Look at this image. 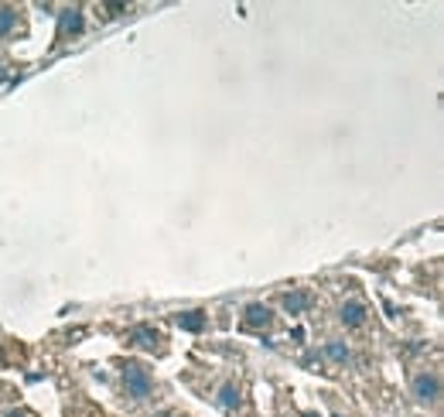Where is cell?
I'll return each mask as SVG.
<instances>
[{
    "label": "cell",
    "mask_w": 444,
    "mask_h": 417,
    "mask_svg": "<svg viewBox=\"0 0 444 417\" xmlns=\"http://www.w3.org/2000/svg\"><path fill=\"white\" fill-rule=\"evenodd\" d=\"M123 387H127V394L134 397V400H144V397H151V373L140 366V363H127L123 366Z\"/></svg>",
    "instance_id": "obj_1"
},
{
    "label": "cell",
    "mask_w": 444,
    "mask_h": 417,
    "mask_svg": "<svg viewBox=\"0 0 444 417\" xmlns=\"http://www.w3.org/2000/svg\"><path fill=\"white\" fill-rule=\"evenodd\" d=\"M339 318H342L346 325L359 328V325L366 321V305H362V301H346V305H342V312H339Z\"/></svg>",
    "instance_id": "obj_5"
},
{
    "label": "cell",
    "mask_w": 444,
    "mask_h": 417,
    "mask_svg": "<svg viewBox=\"0 0 444 417\" xmlns=\"http://www.w3.org/2000/svg\"><path fill=\"white\" fill-rule=\"evenodd\" d=\"M414 397H417L421 404H434V400L441 397V380H438V373H421V376H414Z\"/></svg>",
    "instance_id": "obj_2"
},
{
    "label": "cell",
    "mask_w": 444,
    "mask_h": 417,
    "mask_svg": "<svg viewBox=\"0 0 444 417\" xmlns=\"http://www.w3.org/2000/svg\"><path fill=\"white\" fill-rule=\"evenodd\" d=\"M246 328H260V325H270V308L266 305H250L246 308V318H243Z\"/></svg>",
    "instance_id": "obj_6"
},
{
    "label": "cell",
    "mask_w": 444,
    "mask_h": 417,
    "mask_svg": "<svg viewBox=\"0 0 444 417\" xmlns=\"http://www.w3.org/2000/svg\"><path fill=\"white\" fill-rule=\"evenodd\" d=\"M178 325H181L184 332H202V328H205V314L202 312H184V314H178Z\"/></svg>",
    "instance_id": "obj_8"
},
{
    "label": "cell",
    "mask_w": 444,
    "mask_h": 417,
    "mask_svg": "<svg viewBox=\"0 0 444 417\" xmlns=\"http://www.w3.org/2000/svg\"><path fill=\"white\" fill-rule=\"evenodd\" d=\"M7 417H31V414H24V411H14V414H7Z\"/></svg>",
    "instance_id": "obj_12"
},
{
    "label": "cell",
    "mask_w": 444,
    "mask_h": 417,
    "mask_svg": "<svg viewBox=\"0 0 444 417\" xmlns=\"http://www.w3.org/2000/svg\"><path fill=\"white\" fill-rule=\"evenodd\" d=\"M130 342L134 345H140V349H161L158 342H161V335H158V328L154 325H137L134 332H130Z\"/></svg>",
    "instance_id": "obj_4"
},
{
    "label": "cell",
    "mask_w": 444,
    "mask_h": 417,
    "mask_svg": "<svg viewBox=\"0 0 444 417\" xmlns=\"http://www.w3.org/2000/svg\"><path fill=\"white\" fill-rule=\"evenodd\" d=\"M79 31H83V10H79V7L62 10V21H59V38L65 41L69 34H79Z\"/></svg>",
    "instance_id": "obj_3"
},
{
    "label": "cell",
    "mask_w": 444,
    "mask_h": 417,
    "mask_svg": "<svg viewBox=\"0 0 444 417\" xmlns=\"http://www.w3.org/2000/svg\"><path fill=\"white\" fill-rule=\"evenodd\" d=\"M14 24H17V14L10 7H0V34H10Z\"/></svg>",
    "instance_id": "obj_10"
},
{
    "label": "cell",
    "mask_w": 444,
    "mask_h": 417,
    "mask_svg": "<svg viewBox=\"0 0 444 417\" xmlns=\"http://www.w3.org/2000/svg\"><path fill=\"white\" fill-rule=\"evenodd\" d=\"M308 305H311V295H308V291H294V295L284 298V308H287L290 314H301Z\"/></svg>",
    "instance_id": "obj_7"
},
{
    "label": "cell",
    "mask_w": 444,
    "mask_h": 417,
    "mask_svg": "<svg viewBox=\"0 0 444 417\" xmlns=\"http://www.w3.org/2000/svg\"><path fill=\"white\" fill-rule=\"evenodd\" d=\"M325 352H328L335 363H346V359H349V345H342V342H328Z\"/></svg>",
    "instance_id": "obj_11"
},
{
    "label": "cell",
    "mask_w": 444,
    "mask_h": 417,
    "mask_svg": "<svg viewBox=\"0 0 444 417\" xmlns=\"http://www.w3.org/2000/svg\"><path fill=\"white\" fill-rule=\"evenodd\" d=\"M222 407H226V411L240 407V390H236L233 383H226V387H222Z\"/></svg>",
    "instance_id": "obj_9"
}]
</instances>
